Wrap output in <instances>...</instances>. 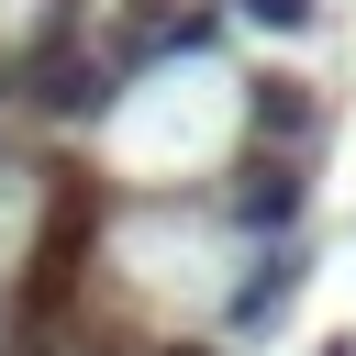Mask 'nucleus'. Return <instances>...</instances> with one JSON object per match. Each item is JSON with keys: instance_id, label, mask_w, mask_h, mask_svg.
<instances>
[{"instance_id": "1", "label": "nucleus", "mask_w": 356, "mask_h": 356, "mask_svg": "<svg viewBox=\"0 0 356 356\" xmlns=\"http://www.w3.org/2000/svg\"><path fill=\"white\" fill-rule=\"evenodd\" d=\"M245 245H278V234H300V211H312V156H267V145H245L234 167H222V200H211Z\"/></svg>"}, {"instance_id": "2", "label": "nucleus", "mask_w": 356, "mask_h": 356, "mask_svg": "<svg viewBox=\"0 0 356 356\" xmlns=\"http://www.w3.org/2000/svg\"><path fill=\"white\" fill-rule=\"evenodd\" d=\"M300 278H312V245H300V234L245 245V278L222 289V334H234V345H245V334H278V323L300 312Z\"/></svg>"}, {"instance_id": "3", "label": "nucleus", "mask_w": 356, "mask_h": 356, "mask_svg": "<svg viewBox=\"0 0 356 356\" xmlns=\"http://www.w3.org/2000/svg\"><path fill=\"white\" fill-rule=\"evenodd\" d=\"M323 134H334V111H323L312 78H245V145H267V156H323Z\"/></svg>"}, {"instance_id": "4", "label": "nucleus", "mask_w": 356, "mask_h": 356, "mask_svg": "<svg viewBox=\"0 0 356 356\" xmlns=\"http://www.w3.org/2000/svg\"><path fill=\"white\" fill-rule=\"evenodd\" d=\"M234 22H256V33H312L323 22V0H222Z\"/></svg>"}, {"instance_id": "5", "label": "nucleus", "mask_w": 356, "mask_h": 356, "mask_svg": "<svg viewBox=\"0 0 356 356\" xmlns=\"http://www.w3.org/2000/svg\"><path fill=\"white\" fill-rule=\"evenodd\" d=\"M167 356H222V345H167Z\"/></svg>"}, {"instance_id": "6", "label": "nucleus", "mask_w": 356, "mask_h": 356, "mask_svg": "<svg viewBox=\"0 0 356 356\" xmlns=\"http://www.w3.org/2000/svg\"><path fill=\"white\" fill-rule=\"evenodd\" d=\"M323 356H356V334H345V345H323Z\"/></svg>"}]
</instances>
